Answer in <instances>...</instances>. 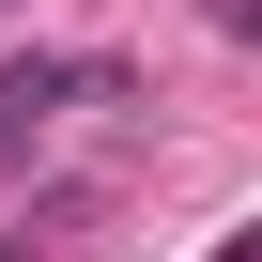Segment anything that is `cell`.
<instances>
[{"instance_id":"obj_1","label":"cell","mask_w":262,"mask_h":262,"mask_svg":"<svg viewBox=\"0 0 262 262\" xmlns=\"http://www.w3.org/2000/svg\"><path fill=\"white\" fill-rule=\"evenodd\" d=\"M216 31H247V47H262V0H216Z\"/></svg>"}]
</instances>
